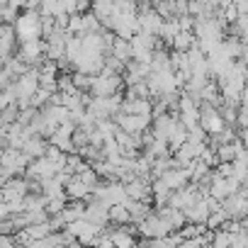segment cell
Masks as SVG:
<instances>
[{
	"instance_id": "obj_1",
	"label": "cell",
	"mask_w": 248,
	"mask_h": 248,
	"mask_svg": "<svg viewBox=\"0 0 248 248\" xmlns=\"http://www.w3.org/2000/svg\"><path fill=\"white\" fill-rule=\"evenodd\" d=\"M15 37H17V44L20 42H27V39H37L42 37V25H39V10H20L15 22Z\"/></svg>"
},
{
	"instance_id": "obj_2",
	"label": "cell",
	"mask_w": 248,
	"mask_h": 248,
	"mask_svg": "<svg viewBox=\"0 0 248 248\" xmlns=\"http://www.w3.org/2000/svg\"><path fill=\"white\" fill-rule=\"evenodd\" d=\"M124 90V80H122V73H95L90 78V88L88 93L90 95H97V97H105V95H117Z\"/></svg>"
},
{
	"instance_id": "obj_3",
	"label": "cell",
	"mask_w": 248,
	"mask_h": 248,
	"mask_svg": "<svg viewBox=\"0 0 248 248\" xmlns=\"http://www.w3.org/2000/svg\"><path fill=\"white\" fill-rule=\"evenodd\" d=\"M137 231H139L141 238H161V236H166V233L173 231V229H170L168 219H163L158 212L151 209V214L144 217V219L137 224Z\"/></svg>"
},
{
	"instance_id": "obj_4",
	"label": "cell",
	"mask_w": 248,
	"mask_h": 248,
	"mask_svg": "<svg viewBox=\"0 0 248 248\" xmlns=\"http://www.w3.org/2000/svg\"><path fill=\"white\" fill-rule=\"evenodd\" d=\"M73 238H76V243H80V246H93V241H95V236L105 229V226H100V224H93V221H88L85 217L83 219H76V221H71V224H66L63 226Z\"/></svg>"
},
{
	"instance_id": "obj_5",
	"label": "cell",
	"mask_w": 248,
	"mask_h": 248,
	"mask_svg": "<svg viewBox=\"0 0 248 248\" xmlns=\"http://www.w3.org/2000/svg\"><path fill=\"white\" fill-rule=\"evenodd\" d=\"M114 124L122 129V132H129V134H141L144 129L151 127V117L149 114H132V112H117L114 117Z\"/></svg>"
},
{
	"instance_id": "obj_6",
	"label": "cell",
	"mask_w": 248,
	"mask_h": 248,
	"mask_svg": "<svg viewBox=\"0 0 248 248\" xmlns=\"http://www.w3.org/2000/svg\"><path fill=\"white\" fill-rule=\"evenodd\" d=\"M44 39L42 37H37V39H27V42H20L17 44V56L27 63V66H34V68H39V63L46 59L44 56Z\"/></svg>"
},
{
	"instance_id": "obj_7",
	"label": "cell",
	"mask_w": 248,
	"mask_h": 248,
	"mask_svg": "<svg viewBox=\"0 0 248 248\" xmlns=\"http://www.w3.org/2000/svg\"><path fill=\"white\" fill-rule=\"evenodd\" d=\"M0 190H3V197H5V200L15 202V200H22V197L27 195V190H30V180H27L22 173H17V175L8 178L3 185H0Z\"/></svg>"
},
{
	"instance_id": "obj_8",
	"label": "cell",
	"mask_w": 248,
	"mask_h": 248,
	"mask_svg": "<svg viewBox=\"0 0 248 248\" xmlns=\"http://www.w3.org/2000/svg\"><path fill=\"white\" fill-rule=\"evenodd\" d=\"M151 97H122L119 112H132V114H149L151 117Z\"/></svg>"
},
{
	"instance_id": "obj_9",
	"label": "cell",
	"mask_w": 248,
	"mask_h": 248,
	"mask_svg": "<svg viewBox=\"0 0 248 248\" xmlns=\"http://www.w3.org/2000/svg\"><path fill=\"white\" fill-rule=\"evenodd\" d=\"M46 146H49V139H44V137H39V134H32V137L25 139V144H22L20 149H22L30 158H39V156L46 154Z\"/></svg>"
},
{
	"instance_id": "obj_10",
	"label": "cell",
	"mask_w": 248,
	"mask_h": 248,
	"mask_svg": "<svg viewBox=\"0 0 248 248\" xmlns=\"http://www.w3.org/2000/svg\"><path fill=\"white\" fill-rule=\"evenodd\" d=\"M63 192H66V197L68 200H88V195H90V185H85L78 175H71V180L63 185Z\"/></svg>"
},
{
	"instance_id": "obj_11",
	"label": "cell",
	"mask_w": 248,
	"mask_h": 248,
	"mask_svg": "<svg viewBox=\"0 0 248 248\" xmlns=\"http://www.w3.org/2000/svg\"><path fill=\"white\" fill-rule=\"evenodd\" d=\"M107 54H112V56H117L119 61L127 63V61L132 59V46H129V39L114 37V42H112V46H109V51H107Z\"/></svg>"
},
{
	"instance_id": "obj_12",
	"label": "cell",
	"mask_w": 248,
	"mask_h": 248,
	"mask_svg": "<svg viewBox=\"0 0 248 248\" xmlns=\"http://www.w3.org/2000/svg\"><path fill=\"white\" fill-rule=\"evenodd\" d=\"M195 42H197V39H195V34H192V32H183V30H180V32L170 39L168 49H173V51H187Z\"/></svg>"
},
{
	"instance_id": "obj_13",
	"label": "cell",
	"mask_w": 248,
	"mask_h": 248,
	"mask_svg": "<svg viewBox=\"0 0 248 248\" xmlns=\"http://www.w3.org/2000/svg\"><path fill=\"white\" fill-rule=\"evenodd\" d=\"M107 217H109L107 224H129V212H127V207H124L122 202L109 204L107 207Z\"/></svg>"
},
{
	"instance_id": "obj_14",
	"label": "cell",
	"mask_w": 248,
	"mask_h": 248,
	"mask_svg": "<svg viewBox=\"0 0 248 248\" xmlns=\"http://www.w3.org/2000/svg\"><path fill=\"white\" fill-rule=\"evenodd\" d=\"M3 68H5V71L10 73V78L15 80V78H17V76H22V73H25L30 66H27V63H25V61L17 56V54H13V56H10V59L3 63Z\"/></svg>"
},
{
	"instance_id": "obj_15",
	"label": "cell",
	"mask_w": 248,
	"mask_h": 248,
	"mask_svg": "<svg viewBox=\"0 0 248 248\" xmlns=\"http://www.w3.org/2000/svg\"><path fill=\"white\" fill-rule=\"evenodd\" d=\"M68 197L66 195H54V197H46V204H44V212L46 214H59L63 207H66Z\"/></svg>"
},
{
	"instance_id": "obj_16",
	"label": "cell",
	"mask_w": 248,
	"mask_h": 248,
	"mask_svg": "<svg viewBox=\"0 0 248 248\" xmlns=\"http://www.w3.org/2000/svg\"><path fill=\"white\" fill-rule=\"evenodd\" d=\"M25 231H27V236H30L32 241H39V238H44L51 229H49V221H37V224L25 226Z\"/></svg>"
},
{
	"instance_id": "obj_17",
	"label": "cell",
	"mask_w": 248,
	"mask_h": 248,
	"mask_svg": "<svg viewBox=\"0 0 248 248\" xmlns=\"http://www.w3.org/2000/svg\"><path fill=\"white\" fill-rule=\"evenodd\" d=\"M209 246H214V248H231V233L224 231V229H214Z\"/></svg>"
},
{
	"instance_id": "obj_18",
	"label": "cell",
	"mask_w": 248,
	"mask_h": 248,
	"mask_svg": "<svg viewBox=\"0 0 248 248\" xmlns=\"http://www.w3.org/2000/svg\"><path fill=\"white\" fill-rule=\"evenodd\" d=\"M102 30V25H100V20L88 10V13H83V34H90V32H100Z\"/></svg>"
},
{
	"instance_id": "obj_19",
	"label": "cell",
	"mask_w": 248,
	"mask_h": 248,
	"mask_svg": "<svg viewBox=\"0 0 248 248\" xmlns=\"http://www.w3.org/2000/svg\"><path fill=\"white\" fill-rule=\"evenodd\" d=\"M90 78L88 73H80V71H71V80H73V88L76 90H88L90 88Z\"/></svg>"
},
{
	"instance_id": "obj_20",
	"label": "cell",
	"mask_w": 248,
	"mask_h": 248,
	"mask_svg": "<svg viewBox=\"0 0 248 248\" xmlns=\"http://www.w3.org/2000/svg\"><path fill=\"white\" fill-rule=\"evenodd\" d=\"M76 175H78V178H80V180H83L85 185H90V187H93V185H95V183L100 180V175H97V173L93 170V166H85V168H83L80 173H76Z\"/></svg>"
},
{
	"instance_id": "obj_21",
	"label": "cell",
	"mask_w": 248,
	"mask_h": 248,
	"mask_svg": "<svg viewBox=\"0 0 248 248\" xmlns=\"http://www.w3.org/2000/svg\"><path fill=\"white\" fill-rule=\"evenodd\" d=\"M17 13H20V10H15V8H10V5H0V20L8 22V25H13V22H15Z\"/></svg>"
},
{
	"instance_id": "obj_22",
	"label": "cell",
	"mask_w": 248,
	"mask_h": 248,
	"mask_svg": "<svg viewBox=\"0 0 248 248\" xmlns=\"http://www.w3.org/2000/svg\"><path fill=\"white\" fill-rule=\"evenodd\" d=\"M46 221H49V229H51V231H61V229L66 226V221H63V217H61V214H49V219H46Z\"/></svg>"
},
{
	"instance_id": "obj_23",
	"label": "cell",
	"mask_w": 248,
	"mask_h": 248,
	"mask_svg": "<svg viewBox=\"0 0 248 248\" xmlns=\"http://www.w3.org/2000/svg\"><path fill=\"white\" fill-rule=\"evenodd\" d=\"M90 10V0H76V13H88Z\"/></svg>"
},
{
	"instance_id": "obj_24",
	"label": "cell",
	"mask_w": 248,
	"mask_h": 248,
	"mask_svg": "<svg viewBox=\"0 0 248 248\" xmlns=\"http://www.w3.org/2000/svg\"><path fill=\"white\" fill-rule=\"evenodd\" d=\"M137 3H149V5H154V3H156V0H137Z\"/></svg>"
}]
</instances>
